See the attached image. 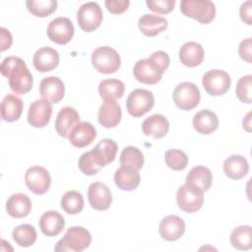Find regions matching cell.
Returning <instances> with one entry per match:
<instances>
[{
    "label": "cell",
    "mask_w": 252,
    "mask_h": 252,
    "mask_svg": "<svg viewBox=\"0 0 252 252\" xmlns=\"http://www.w3.org/2000/svg\"><path fill=\"white\" fill-rule=\"evenodd\" d=\"M1 74L8 78L10 89L17 94H25L32 88V75L26 62L16 56L6 57L0 66Z\"/></svg>",
    "instance_id": "obj_1"
},
{
    "label": "cell",
    "mask_w": 252,
    "mask_h": 252,
    "mask_svg": "<svg viewBox=\"0 0 252 252\" xmlns=\"http://www.w3.org/2000/svg\"><path fill=\"white\" fill-rule=\"evenodd\" d=\"M92 242V235L83 226H72L67 229L63 238L54 246L55 252H81Z\"/></svg>",
    "instance_id": "obj_2"
},
{
    "label": "cell",
    "mask_w": 252,
    "mask_h": 252,
    "mask_svg": "<svg viewBox=\"0 0 252 252\" xmlns=\"http://www.w3.org/2000/svg\"><path fill=\"white\" fill-rule=\"evenodd\" d=\"M181 13L201 24H209L216 17V6L210 0H182Z\"/></svg>",
    "instance_id": "obj_3"
},
{
    "label": "cell",
    "mask_w": 252,
    "mask_h": 252,
    "mask_svg": "<svg viewBox=\"0 0 252 252\" xmlns=\"http://www.w3.org/2000/svg\"><path fill=\"white\" fill-rule=\"evenodd\" d=\"M92 64L99 73L112 74L119 69L121 59L118 52L112 47L99 46L92 53Z\"/></svg>",
    "instance_id": "obj_4"
},
{
    "label": "cell",
    "mask_w": 252,
    "mask_h": 252,
    "mask_svg": "<svg viewBox=\"0 0 252 252\" xmlns=\"http://www.w3.org/2000/svg\"><path fill=\"white\" fill-rule=\"evenodd\" d=\"M176 202L183 212L195 213L199 211L204 203V192L190 184L181 185L176 193Z\"/></svg>",
    "instance_id": "obj_5"
},
{
    "label": "cell",
    "mask_w": 252,
    "mask_h": 252,
    "mask_svg": "<svg viewBox=\"0 0 252 252\" xmlns=\"http://www.w3.org/2000/svg\"><path fill=\"white\" fill-rule=\"evenodd\" d=\"M173 101L181 110H192L201 99L198 87L191 82H182L178 84L173 91Z\"/></svg>",
    "instance_id": "obj_6"
},
{
    "label": "cell",
    "mask_w": 252,
    "mask_h": 252,
    "mask_svg": "<svg viewBox=\"0 0 252 252\" xmlns=\"http://www.w3.org/2000/svg\"><path fill=\"white\" fill-rule=\"evenodd\" d=\"M155 104V96L152 92L144 89H136L130 93L126 100V108L133 117H140L149 112Z\"/></svg>",
    "instance_id": "obj_7"
},
{
    "label": "cell",
    "mask_w": 252,
    "mask_h": 252,
    "mask_svg": "<svg viewBox=\"0 0 252 252\" xmlns=\"http://www.w3.org/2000/svg\"><path fill=\"white\" fill-rule=\"evenodd\" d=\"M102 11L96 2L84 3L77 12L79 27L87 32L96 30L102 22Z\"/></svg>",
    "instance_id": "obj_8"
},
{
    "label": "cell",
    "mask_w": 252,
    "mask_h": 252,
    "mask_svg": "<svg viewBox=\"0 0 252 252\" xmlns=\"http://www.w3.org/2000/svg\"><path fill=\"white\" fill-rule=\"evenodd\" d=\"M231 79L228 73L223 70L214 69L204 74L202 84L205 91L214 96L224 94L230 87Z\"/></svg>",
    "instance_id": "obj_9"
},
{
    "label": "cell",
    "mask_w": 252,
    "mask_h": 252,
    "mask_svg": "<svg viewBox=\"0 0 252 252\" xmlns=\"http://www.w3.org/2000/svg\"><path fill=\"white\" fill-rule=\"evenodd\" d=\"M25 183L31 192L35 195H42L48 191L51 177L47 169L39 165H33L26 171Z\"/></svg>",
    "instance_id": "obj_10"
},
{
    "label": "cell",
    "mask_w": 252,
    "mask_h": 252,
    "mask_svg": "<svg viewBox=\"0 0 252 252\" xmlns=\"http://www.w3.org/2000/svg\"><path fill=\"white\" fill-rule=\"evenodd\" d=\"M48 38L57 44L64 45L71 41L74 35V26L69 18L58 17L52 20L46 30Z\"/></svg>",
    "instance_id": "obj_11"
},
{
    "label": "cell",
    "mask_w": 252,
    "mask_h": 252,
    "mask_svg": "<svg viewBox=\"0 0 252 252\" xmlns=\"http://www.w3.org/2000/svg\"><path fill=\"white\" fill-rule=\"evenodd\" d=\"M52 114V106L49 101L36 99L29 107L28 122L34 128H42L48 124Z\"/></svg>",
    "instance_id": "obj_12"
},
{
    "label": "cell",
    "mask_w": 252,
    "mask_h": 252,
    "mask_svg": "<svg viewBox=\"0 0 252 252\" xmlns=\"http://www.w3.org/2000/svg\"><path fill=\"white\" fill-rule=\"evenodd\" d=\"M88 199L93 209L96 211H105L111 205L112 194L104 183L94 182L89 186Z\"/></svg>",
    "instance_id": "obj_13"
},
{
    "label": "cell",
    "mask_w": 252,
    "mask_h": 252,
    "mask_svg": "<svg viewBox=\"0 0 252 252\" xmlns=\"http://www.w3.org/2000/svg\"><path fill=\"white\" fill-rule=\"evenodd\" d=\"M158 232L162 239L166 241H175L181 238L184 234L185 222L176 215L166 216L159 222Z\"/></svg>",
    "instance_id": "obj_14"
},
{
    "label": "cell",
    "mask_w": 252,
    "mask_h": 252,
    "mask_svg": "<svg viewBox=\"0 0 252 252\" xmlns=\"http://www.w3.org/2000/svg\"><path fill=\"white\" fill-rule=\"evenodd\" d=\"M39 94L43 99L50 103H58L65 94V87L58 77H46L39 84Z\"/></svg>",
    "instance_id": "obj_15"
},
{
    "label": "cell",
    "mask_w": 252,
    "mask_h": 252,
    "mask_svg": "<svg viewBox=\"0 0 252 252\" xmlns=\"http://www.w3.org/2000/svg\"><path fill=\"white\" fill-rule=\"evenodd\" d=\"M121 117V107L118 104V102H116V100H104L99 106L97 119L99 124L104 128H114L119 124Z\"/></svg>",
    "instance_id": "obj_16"
},
{
    "label": "cell",
    "mask_w": 252,
    "mask_h": 252,
    "mask_svg": "<svg viewBox=\"0 0 252 252\" xmlns=\"http://www.w3.org/2000/svg\"><path fill=\"white\" fill-rule=\"evenodd\" d=\"M80 122V115L74 107L65 106L60 109L55 120V130L63 138H68L72 129Z\"/></svg>",
    "instance_id": "obj_17"
},
{
    "label": "cell",
    "mask_w": 252,
    "mask_h": 252,
    "mask_svg": "<svg viewBox=\"0 0 252 252\" xmlns=\"http://www.w3.org/2000/svg\"><path fill=\"white\" fill-rule=\"evenodd\" d=\"M59 53L48 46L37 49L33 55L32 64L36 71L40 73L50 72L59 64Z\"/></svg>",
    "instance_id": "obj_18"
},
{
    "label": "cell",
    "mask_w": 252,
    "mask_h": 252,
    "mask_svg": "<svg viewBox=\"0 0 252 252\" xmlns=\"http://www.w3.org/2000/svg\"><path fill=\"white\" fill-rule=\"evenodd\" d=\"M96 137V130L94 126L87 121L79 122L69 134L70 143L77 148H84L89 146Z\"/></svg>",
    "instance_id": "obj_19"
},
{
    "label": "cell",
    "mask_w": 252,
    "mask_h": 252,
    "mask_svg": "<svg viewBox=\"0 0 252 252\" xmlns=\"http://www.w3.org/2000/svg\"><path fill=\"white\" fill-rule=\"evenodd\" d=\"M140 180L139 170L127 165H121L114 173L115 185L123 191L135 190L139 186Z\"/></svg>",
    "instance_id": "obj_20"
},
{
    "label": "cell",
    "mask_w": 252,
    "mask_h": 252,
    "mask_svg": "<svg viewBox=\"0 0 252 252\" xmlns=\"http://www.w3.org/2000/svg\"><path fill=\"white\" fill-rule=\"evenodd\" d=\"M38 225L44 235L52 237L61 233L65 226V220L58 212L47 211L41 215Z\"/></svg>",
    "instance_id": "obj_21"
},
{
    "label": "cell",
    "mask_w": 252,
    "mask_h": 252,
    "mask_svg": "<svg viewBox=\"0 0 252 252\" xmlns=\"http://www.w3.org/2000/svg\"><path fill=\"white\" fill-rule=\"evenodd\" d=\"M142 130L148 137L160 139L167 134L169 130V122L161 114H153L144 120Z\"/></svg>",
    "instance_id": "obj_22"
},
{
    "label": "cell",
    "mask_w": 252,
    "mask_h": 252,
    "mask_svg": "<svg viewBox=\"0 0 252 252\" xmlns=\"http://www.w3.org/2000/svg\"><path fill=\"white\" fill-rule=\"evenodd\" d=\"M32 210V201L30 197L23 193L11 195L6 202V211L9 216L15 219L27 217Z\"/></svg>",
    "instance_id": "obj_23"
},
{
    "label": "cell",
    "mask_w": 252,
    "mask_h": 252,
    "mask_svg": "<svg viewBox=\"0 0 252 252\" xmlns=\"http://www.w3.org/2000/svg\"><path fill=\"white\" fill-rule=\"evenodd\" d=\"M204 49L202 45L195 41L185 42L179 49V59L187 67L199 66L204 60Z\"/></svg>",
    "instance_id": "obj_24"
},
{
    "label": "cell",
    "mask_w": 252,
    "mask_h": 252,
    "mask_svg": "<svg viewBox=\"0 0 252 252\" xmlns=\"http://www.w3.org/2000/svg\"><path fill=\"white\" fill-rule=\"evenodd\" d=\"M133 75L138 82L146 85H155L158 83L162 77V75L156 70L148 58L140 59L135 63Z\"/></svg>",
    "instance_id": "obj_25"
},
{
    "label": "cell",
    "mask_w": 252,
    "mask_h": 252,
    "mask_svg": "<svg viewBox=\"0 0 252 252\" xmlns=\"http://www.w3.org/2000/svg\"><path fill=\"white\" fill-rule=\"evenodd\" d=\"M194 129L203 135H209L215 132L219 127V118L215 112L210 109H202L193 117Z\"/></svg>",
    "instance_id": "obj_26"
},
{
    "label": "cell",
    "mask_w": 252,
    "mask_h": 252,
    "mask_svg": "<svg viewBox=\"0 0 252 252\" xmlns=\"http://www.w3.org/2000/svg\"><path fill=\"white\" fill-rule=\"evenodd\" d=\"M167 25L165 18L153 14L143 15L138 22L139 30L147 36L158 35L167 28Z\"/></svg>",
    "instance_id": "obj_27"
},
{
    "label": "cell",
    "mask_w": 252,
    "mask_h": 252,
    "mask_svg": "<svg viewBox=\"0 0 252 252\" xmlns=\"http://www.w3.org/2000/svg\"><path fill=\"white\" fill-rule=\"evenodd\" d=\"M223 171L228 178L239 180L248 173L249 164L244 157L232 155L223 161Z\"/></svg>",
    "instance_id": "obj_28"
},
{
    "label": "cell",
    "mask_w": 252,
    "mask_h": 252,
    "mask_svg": "<svg viewBox=\"0 0 252 252\" xmlns=\"http://www.w3.org/2000/svg\"><path fill=\"white\" fill-rule=\"evenodd\" d=\"M23 100L16 94H8L1 102V117L6 122L17 121L23 112Z\"/></svg>",
    "instance_id": "obj_29"
},
{
    "label": "cell",
    "mask_w": 252,
    "mask_h": 252,
    "mask_svg": "<svg viewBox=\"0 0 252 252\" xmlns=\"http://www.w3.org/2000/svg\"><path fill=\"white\" fill-rule=\"evenodd\" d=\"M213 175L211 170L203 165H197L193 167L187 174L185 183L193 185L203 192H207L212 185Z\"/></svg>",
    "instance_id": "obj_30"
},
{
    "label": "cell",
    "mask_w": 252,
    "mask_h": 252,
    "mask_svg": "<svg viewBox=\"0 0 252 252\" xmlns=\"http://www.w3.org/2000/svg\"><path fill=\"white\" fill-rule=\"evenodd\" d=\"M125 91L124 83L118 79H106L99 83L98 93L101 98L107 99H117L122 97Z\"/></svg>",
    "instance_id": "obj_31"
},
{
    "label": "cell",
    "mask_w": 252,
    "mask_h": 252,
    "mask_svg": "<svg viewBox=\"0 0 252 252\" xmlns=\"http://www.w3.org/2000/svg\"><path fill=\"white\" fill-rule=\"evenodd\" d=\"M230 243L237 250H249L252 247V234L250 225H240L232 229Z\"/></svg>",
    "instance_id": "obj_32"
},
{
    "label": "cell",
    "mask_w": 252,
    "mask_h": 252,
    "mask_svg": "<svg viewBox=\"0 0 252 252\" xmlns=\"http://www.w3.org/2000/svg\"><path fill=\"white\" fill-rule=\"evenodd\" d=\"M93 150L105 166L115 159L118 146L114 140L104 138L100 140Z\"/></svg>",
    "instance_id": "obj_33"
},
{
    "label": "cell",
    "mask_w": 252,
    "mask_h": 252,
    "mask_svg": "<svg viewBox=\"0 0 252 252\" xmlns=\"http://www.w3.org/2000/svg\"><path fill=\"white\" fill-rule=\"evenodd\" d=\"M12 236L16 244L19 246L30 247L35 242L37 233L32 225L25 223L16 226L12 232Z\"/></svg>",
    "instance_id": "obj_34"
},
{
    "label": "cell",
    "mask_w": 252,
    "mask_h": 252,
    "mask_svg": "<svg viewBox=\"0 0 252 252\" xmlns=\"http://www.w3.org/2000/svg\"><path fill=\"white\" fill-rule=\"evenodd\" d=\"M79 169L86 175L96 174L104 165L96 156L94 150L81 155L78 160Z\"/></svg>",
    "instance_id": "obj_35"
},
{
    "label": "cell",
    "mask_w": 252,
    "mask_h": 252,
    "mask_svg": "<svg viewBox=\"0 0 252 252\" xmlns=\"http://www.w3.org/2000/svg\"><path fill=\"white\" fill-rule=\"evenodd\" d=\"M61 208L69 215H77L84 208L83 195L76 190L67 191L61 198Z\"/></svg>",
    "instance_id": "obj_36"
},
{
    "label": "cell",
    "mask_w": 252,
    "mask_h": 252,
    "mask_svg": "<svg viewBox=\"0 0 252 252\" xmlns=\"http://www.w3.org/2000/svg\"><path fill=\"white\" fill-rule=\"evenodd\" d=\"M26 4L29 12L39 18L47 17L57 9L56 0H28Z\"/></svg>",
    "instance_id": "obj_37"
},
{
    "label": "cell",
    "mask_w": 252,
    "mask_h": 252,
    "mask_svg": "<svg viewBox=\"0 0 252 252\" xmlns=\"http://www.w3.org/2000/svg\"><path fill=\"white\" fill-rule=\"evenodd\" d=\"M120 165H127L140 170L144 165V155L136 147L128 146L120 154Z\"/></svg>",
    "instance_id": "obj_38"
},
{
    "label": "cell",
    "mask_w": 252,
    "mask_h": 252,
    "mask_svg": "<svg viewBox=\"0 0 252 252\" xmlns=\"http://www.w3.org/2000/svg\"><path fill=\"white\" fill-rule=\"evenodd\" d=\"M164 161L166 165L173 170H183L188 164L186 154L178 149L167 150L164 154Z\"/></svg>",
    "instance_id": "obj_39"
},
{
    "label": "cell",
    "mask_w": 252,
    "mask_h": 252,
    "mask_svg": "<svg viewBox=\"0 0 252 252\" xmlns=\"http://www.w3.org/2000/svg\"><path fill=\"white\" fill-rule=\"evenodd\" d=\"M251 87H252V76L251 75H245L242 76L235 88V94L237 98L244 103H251L252 101V95H251Z\"/></svg>",
    "instance_id": "obj_40"
},
{
    "label": "cell",
    "mask_w": 252,
    "mask_h": 252,
    "mask_svg": "<svg viewBox=\"0 0 252 252\" xmlns=\"http://www.w3.org/2000/svg\"><path fill=\"white\" fill-rule=\"evenodd\" d=\"M148 59L152 63V65L156 68V70L161 75L168 68L169 62H170L168 54L162 50L155 51Z\"/></svg>",
    "instance_id": "obj_41"
},
{
    "label": "cell",
    "mask_w": 252,
    "mask_h": 252,
    "mask_svg": "<svg viewBox=\"0 0 252 252\" xmlns=\"http://www.w3.org/2000/svg\"><path fill=\"white\" fill-rule=\"evenodd\" d=\"M148 8L158 14L170 13L175 5V0H147Z\"/></svg>",
    "instance_id": "obj_42"
},
{
    "label": "cell",
    "mask_w": 252,
    "mask_h": 252,
    "mask_svg": "<svg viewBox=\"0 0 252 252\" xmlns=\"http://www.w3.org/2000/svg\"><path fill=\"white\" fill-rule=\"evenodd\" d=\"M104 3L107 11L115 15L122 14L130 5V1L128 0H106Z\"/></svg>",
    "instance_id": "obj_43"
},
{
    "label": "cell",
    "mask_w": 252,
    "mask_h": 252,
    "mask_svg": "<svg viewBox=\"0 0 252 252\" xmlns=\"http://www.w3.org/2000/svg\"><path fill=\"white\" fill-rule=\"evenodd\" d=\"M252 38L248 37L246 39H243L238 46V54L240 58L247 63L252 62Z\"/></svg>",
    "instance_id": "obj_44"
},
{
    "label": "cell",
    "mask_w": 252,
    "mask_h": 252,
    "mask_svg": "<svg viewBox=\"0 0 252 252\" xmlns=\"http://www.w3.org/2000/svg\"><path fill=\"white\" fill-rule=\"evenodd\" d=\"M251 5H252V2L251 1H246L244 2L240 9H239V15H240V18L241 20L247 24V25H252V21H251V16H252V13H251Z\"/></svg>",
    "instance_id": "obj_45"
},
{
    "label": "cell",
    "mask_w": 252,
    "mask_h": 252,
    "mask_svg": "<svg viewBox=\"0 0 252 252\" xmlns=\"http://www.w3.org/2000/svg\"><path fill=\"white\" fill-rule=\"evenodd\" d=\"M0 31H1V50L5 51L6 49L10 48V46L12 45L13 39L10 32L7 29L2 27Z\"/></svg>",
    "instance_id": "obj_46"
},
{
    "label": "cell",
    "mask_w": 252,
    "mask_h": 252,
    "mask_svg": "<svg viewBox=\"0 0 252 252\" xmlns=\"http://www.w3.org/2000/svg\"><path fill=\"white\" fill-rule=\"evenodd\" d=\"M250 112L249 113H247V115H246V117L243 119V128H245L248 132H250L251 130H250Z\"/></svg>",
    "instance_id": "obj_47"
}]
</instances>
